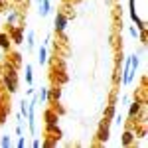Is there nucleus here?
<instances>
[{
	"instance_id": "obj_1",
	"label": "nucleus",
	"mask_w": 148,
	"mask_h": 148,
	"mask_svg": "<svg viewBox=\"0 0 148 148\" xmlns=\"http://www.w3.org/2000/svg\"><path fill=\"white\" fill-rule=\"evenodd\" d=\"M67 22H69L67 16H65L63 12H57L56 20H53V28H56V32H59V34H61V32H63V30L67 28Z\"/></svg>"
},
{
	"instance_id": "obj_2",
	"label": "nucleus",
	"mask_w": 148,
	"mask_h": 148,
	"mask_svg": "<svg viewBox=\"0 0 148 148\" xmlns=\"http://www.w3.org/2000/svg\"><path fill=\"white\" fill-rule=\"evenodd\" d=\"M109 140V119H105V123L99 128V142H107Z\"/></svg>"
},
{
	"instance_id": "obj_3",
	"label": "nucleus",
	"mask_w": 148,
	"mask_h": 148,
	"mask_svg": "<svg viewBox=\"0 0 148 148\" xmlns=\"http://www.w3.org/2000/svg\"><path fill=\"white\" fill-rule=\"evenodd\" d=\"M51 14V2L49 0H40V16H49Z\"/></svg>"
},
{
	"instance_id": "obj_4",
	"label": "nucleus",
	"mask_w": 148,
	"mask_h": 148,
	"mask_svg": "<svg viewBox=\"0 0 148 148\" xmlns=\"http://www.w3.org/2000/svg\"><path fill=\"white\" fill-rule=\"evenodd\" d=\"M6 85H8L10 93H14V91H16V73H14V71H10V75L6 77Z\"/></svg>"
},
{
	"instance_id": "obj_5",
	"label": "nucleus",
	"mask_w": 148,
	"mask_h": 148,
	"mask_svg": "<svg viewBox=\"0 0 148 148\" xmlns=\"http://www.w3.org/2000/svg\"><path fill=\"white\" fill-rule=\"evenodd\" d=\"M38 61H40V65H46L47 63V49H46V46L40 47V51H38Z\"/></svg>"
},
{
	"instance_id": "obj_6",
	"label": "nucleus",
	"mask_w": 148,
	"mask_h": 148,
	"mask_svg": "<svg viewBox=\"0 0 148 148\" xmlns=\"http://www.w3.org/2000/svg\"><path fill=\"white\" fill-rule=\"evenodd\" d=\"M140 109H142V105H140V103H132V105H130V111H128V116H130V119H134V116L140 113Z\"/></svg>"
},
{
	"instance_id": "obj_7",
	"label": "nucleus",
	"mask_w": 148,
	"mask_h": 148,
	"mask_svg": "<svg viewBox=\"0 0 148 148\" xmlns=\"http://www.w3.org/2000/svg\"><path fill=\"white\" fill-rule=\"evenodd\" d=\"M47 99H49V89H46V87H42V91L38 93V103H47Z\"/></svg>"
},
{
	"instance_id": "obj_8",
	"label": "nucleus",
	"mask_w": 148,
	"mask_h": 148,
	"mask_svg": "<svg viewBox=\"0 0 148 148\" xmlns=\"http://www.w3.org/2000/svg\"><path fill=\"white\" fill-rule=\"evenodd\" d=\"M32 81H34V77H32V65L30 63H26V83L32 87Z\"/></svg>"
},
{
	"instance_id": "obj_9",
	"label": "nucleus",
	"mask_w": 148,
	"mask_h": 148,
	"mask_svg": "<svg viewBox=\"0 0 148 148\" xmlns=\"http://www.w3.org/2000/svg\"><path fill=\"white\" fill-rule=\"evenodd\" d=\"M26 42H28V49H32V47L36 46V42H34V32H32V30H28V34H26Z\"/></svg>"
},
{
	"instance_id": "obj_10",
	"label": "nucleus",
	"mask_w": 148,
	"mask_h": 148,
	"mask_svg": "<svg viewBox=\"0 0 148 148\" xmlns=\"http://www.w3.org/2000/svg\"><path fill=\"white\" fill-rule=\"evenodd\" d=\"M132 140H134V134H132V132H125V138H123V146H128Z\"/></svg>"
},
{
	"instance_id": "obj_11",
	"label": "nucleus",
	"mask_w": 148,
	"mask_h": 148,
	"mask_svg": "<svg viewBox=\"0 0 148 148\" xmlns=\"http://www.w3.org/2000/svg\"><path fill=\"white\" fill-rule=\"evenodd\" d=\"M0 146H2V148H8V146H12V140H10V136H8V134L0 138Z\"/></svg>"
},
{
	"instance_id": "obj_12",
	"label": "nucleus",
	"mask_w": 148,
	"mask_h": 148,
	"mask_svg": "<svg viewBox=\"0 0 148 148\" xmlns=\"http://www.w3.org/2000/svg\"><path fill=\"white\" fill-rule=\"evenodd\" d=\"M20 114H22V116H28V101H26V99L20 103Z\"/></svg>"
},
{
	"instance_id": "obj_13",
	"label": "nucleus",
	"mask_w": 148,
	"mask_h": 148,
	"mask_svg": "<svg viewBox=\"0 0 148 148\" xmlns=\"http://www.w3.org/2000/svg\"><path fill=\"white\" fill-rule=\"evenodd\" d=\"M16 20H18V12H10L8 14V24H14Z\"/></svg>"
},
{
	"instance_id": "obj_14",
	"label": "nucleus",
	"mask_w": 148,
	"mask_h": 148,
	"mask_svg": "<svg viewBox=\"0 0 148 148\" xmlns=\"http://www.w3.org/2000/svg\"><path fill=\"white\" fill-rule=\"evenodd\" d=\"M114 116V105H111L109 109H107V114H105V119H113Z\"/></svg>"
},
{
	"instance_id": "obj_15",
	"label": "nucleus",
	"mask_w": 148,
	"mask_h": 148,
	"mask_svg": "<svg viewBox=\"0 0 148 148\" xmlns=\"http://www.w3.org/2000/svg\"><path fill=\"white\" fill-rule=\"evenodd\" d=\"M14 44H22V30H18L14 34Z\"/></svg>"
},
{
	"instance_id": "obj_16",
	"label": "nucleus",
	"mask_w": 148,
	"mask_h": 148,
	"mask_svg": "<svg viewBox=\"0 0 148 148\" xmlns=\"http://www.w3.org/2000/svg\"><path fill=\"white\" fill-rule=\"evenodd\" d=\"M59 97H61V89H53V93H51V99H53V101H59Z\"/></svg>"
},
{
	"instance_id": "obj_17",
	"label": "nucleus",
	"mask_w": 148,
	"mask_h": 148,
	"mask_svg": "<svg viewBox=\"0 0 148 148\" xmlns=\"http://www.w3.org/2000/svg\"><path fill=\"white\" fill-rule=\"evenodd\" d=\"M0 46H2V47H8V46H10V44H8V38H6V36H0Z\"/></svg>"
},
{
	"instance_id": "obj_18",
	"label": "nucleus",
	"mask_w": 148,
	"mask_h": 148,
	"mask_svg": "<svg viewBox=\"0 0 148 148\" xmlns=\"http://www.w3.org/2000/svg\"><path fill=\"white\" fill-rule=\"evenodd\" d=\"M24 146H26V138L20 136V138H18V148H24Z\"/></svg>"
},
{
	"instance_id": "obj_19",
	"label": "nucleus",
	"mask_w": 148,
	"mask_h": 148,
	"mask_svg": "<svg viewBox=\"0 0 148 148\" xmlns=\"http://www.w3.org/2000/svg\"><path fill=\"white\" fill-rule=\"evenodd\" d=\"M130 36H132V38H138V36H140V32H138L136 28H130Z\"/></svg>"
},
{
	"instance_id": "obj_20",
	"label": "nucleus",
	"mask_w": 148,
	"mask_h": 148,
	"mask_svg": "<svg viewBox=\"0 0 148 148\" xmlns=\"http://www.w3.org/2000/svg\"><path fill=\"white\" fill-rule=\"evenodd\" d=\"M32 146H34V148H40V146H42V140H40V138H36L34 142H32Z\"/></svg>"
}]
</instances>
